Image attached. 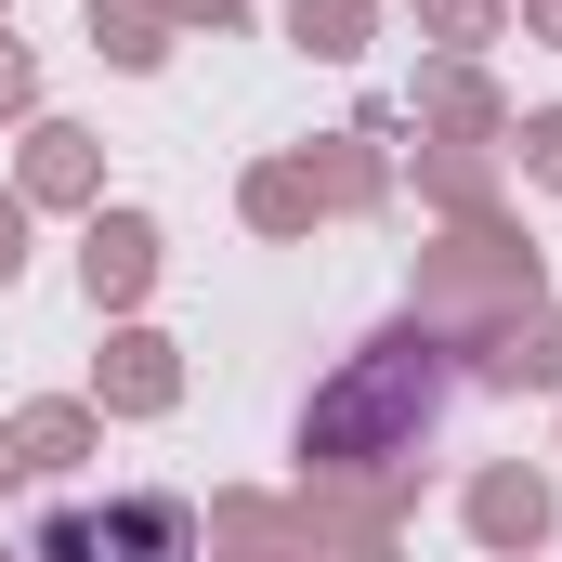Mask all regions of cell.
Returning a JSON list of instances; mask_svg holds the SVG:
<instances>
[{"mask_svg":"<svg viewBox=\"0 0 562 562\" xmlns=\"http://www.w3.org/2000/svg\"><path fill=\"white\" fill-rule=\"evenodd\" d=\"M419 419H431V340H380V353L314 406V445H327L340 471H380Z\"/></svg>","mask_w":562,"mask_h":562,"instance_id":"1","label":"cell"},{"mask_svg":"<svg viewBox=\"0 0 562 562\" xmlns=\"http://www.w3.org/2000/svg\"><path fill=\"white\" fill-rule=\"evenodd\" d=\"M26 562H196V524H183V497H66L40 537H26Z\"/></svg>","mask_w":562,"mask_h":562,"instance_id":"2","label":"cell"}]
</instances>
